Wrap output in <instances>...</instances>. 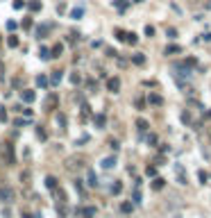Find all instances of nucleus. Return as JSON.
<instances>
[{"label": "nucleus", "instance_id": "9", "mask_svg": "<svg viewBox=\"0 0 211 218\" xmlns=\"http://www.w3.org/2000/svg\"><path fill=\"white\" fill-rule=\"evenodd\" d=\"M93 123H95L98 130H102V127L107 125V116H104V114H95V116H93Z\"/></svg>", "mask_w": 211, "mask_h": 218}, {"label": "nucleus", "instance_id": "17", "mask_svg": "<svg viewBox=\"0 0 211 218\" xmlns=\"http://www.w3.org/2000/svg\"><path fill=\"white\" fill-rule=\"evenodd\" d=\"M136 127H139L141 132H148L150 130V123L145 121V118H139V121H136Z\"/></svg>", "mask_w": 211, "mask_h": 218}, {"label": "nucleus", "instance_id": "1", "mask_svg": "<svg viewBox=\"0 0 211 218\" xmlns=\"http://www.w3.org/2000/svg\"><path fill=\"white\" fill-rule=\"evenodd\" d=\"M173 168H175V177H177V184H188V175H186V168L182 164H175L173 166Z\"/></svg>", "mask_w": 211, "mask_h": 218}, {"label": "nucleus", "instance_id": "34", "mask_svg": "<svg viewBox=\"0 0 211 218\" xmlns=\"http://www.w3.org/2000/svg\"><path fill=\"white\" fill-rule=\"evenodd\" d=\"M166 36H168V39H175V36H177V30H175V27H168V30H166Z\"/></svg>", "mask_w": 211, "mask_h": 218}, {"label": "nucleus", "instance_id": "37", "mask_svg": "<svg viewBox=\"0 0 211 218\" xmlns=\"http://www.w3.org/2000/svg\"><path fill=\"white\" fill-rule=\"evenodd\" d=\"M145 173H148V177H154V175H157V168H154V166H148Z\"/></svg>", "mask_w": 211, "mask_h": 218}, {"label": "nucleus", "instance_id": "12", "mask_svg": "<svg viewBox=\"0 0 211 218\" xmlns=\"http://www.w3.org/2000/svg\"><path fill=\"white\" fill-rule=\"evenodd\" d=\"M21 100L30 105V102H34V100H36V93H34V91H21Z\"/></svg>", "mask_w": 211, "mask_h": 218}, {"label": "nucleus", "instance_id": "44", "mask_svg": "<svg viewBox=\"0 0 211 218\" xmlns=\"http://www.w3.org/2000/svg\"><path fill=\"white\" fill-rule=\"evenodd\" d=\"M148 143H150V146H154V143H157V134H150V136H148Z\"/></svg>", "mask_w": 211, "mask_h": 218}, {"label": "nucleus", "instance_id": "36", "mask_svg": "<svg viewBox=\"0 0 211 218\" xmlns=\"http://www.w3.org/2000/svg\"><path fill=\"white\" fill-rule=\"evenodd\" d=\"M7 43L11 45V48H16V45H18V36H14V34H11V36L7 39Z\"/></svg>", "mask_w": 211, "mask_h": 218}, {"label": "nucleus", "instance_id": "11", "mask_svg": "<svg viewBox=\"0 0 211 218\" xmlns=\"http://www.w3.org/2000/svg\"><path fill=\"white\" fill-rule=\"evenodd\" d=\"M77 214L82 218H95V207H84V209H77Z\"/></svg>", "mask_w": 211, "mask_h": 218}, {"label": "nucleus", "instance_id": "3", "mask_svg": "<svg viewBox=\"0 0 211 218\" xmlns=\"http://www.w3.org/2000/svg\"><path fill=\"white\" fill-rule=\"evenodd\" d=\"M173 70H177V75H184V77L191 75V66H188L186 61H177V64H173Z\"/></svg>", "mask_w": 211, "mask_h": 218}, {"label": "nucleus", "instance_id": "21", "mask_svg": "<svg viewBox=\"0 0 211 218\" xmlns=\"http://www.w3.org/2000/svg\"><path fill=\"white\" fill-rule=\"evenodd\" d=\"M39 59H50V50H48V48H45V45H41V48H39Z\"/></svg>", "mask_w": 211, "mask_h": 218}, {"label": "nucleus", "instance_id": "43", "mask_svg": "<svg viewBox=\"0 0 211 218\" xmlns=\"http://www.w3.org/2000/svg\"><path fill=\"white\" fill-rule=\"evenodd\" d=\"M145 34H148V36H154V27H152V25H145Z\"/></svg>", "mask_w": 211, "mask_h": 218}, {"label": "nucleus", "instance_id": "38", "mask_svg": "<svg viewBox=\"0 0 211 218\" xmlns=\"http://www.w3.org/2000/svg\"><path fill=\"white\" fill-rule=\"evenodd\" d=\"M109 148L114 150V152H118V148H120V146H118V141H114V139H111V141H109Z\"/></svg>", "mask_w": 211, "mask_h": 218}, {"label": "nucleus", "instance_id": "46", "mask_svg": "<svg viewBox=\"0 0 211 218\" xmlns=\"http://www.w3.org/2000/svg\"><path fill=\"white\" fill-rule=\"evenodd\" d=\"M182 121H184V123H191V114L184 111V114H182Z\"/></svg>", "mask_w": 211, "mask_h": 218}, {"label": "nucleus", "instance_id": "8", "mask_svg": "<svg viewBox=\"0 0 211 218\" xmlns=\"http://www.w3.org/2000/svg\"><path fill=\"white\" fill-rule=\"evenodd\" d=\"M148 102H150L152 107H161L163 105V98H161L159 93H150V96H148Z\"/></svg>", "mask_w": 211, "mask_h": 218}, {"label": "nucleus", "instance_id": "13", "mask_svg": "<svg viewBox=\"0 0 211 218\" xmlns=\"http://www.w3.org/2000/svg\"><path fill=\"white\" fill-rule=\"evenodd\" d=\"M86 184H89V186H98V175H95V170H89V173H86Z\"/></svg>", "mask_w": 211, "mask_h": 218}, {"label": "nucleus", "instance_id": "16", "mask_svg": "<svg viewBox=\"0 0 211 218\" xmlns=\"http://www.w3.org/2000/svg\"><path fill=\"white\" fill-rule=\"evenodd\" d=\"M163 186H166V180H163V177H157V180L152 182V189H154V191H161Z\"/></svg>", "mask_w": 211, "mask_h": 218}, {"label": "nucleus", "instance_id": "14", "mask_svg": "<svg viewBox=\"0 0 211 218\" xmlns=\"http://www.w3.org/2000/svg\"><path fill=\"white\" fill-rule=\"evenodd\" d=\"M52 30V25H41V27H36V39H43V36L48 34Z\"/></svg>", "mask_w": 211, "mask_h": 218}, {"label": "nucleus", "instance_id": "51", "mask_svg": "<svg viewBox=\"0 0 211 218\" xmlns=\"http://www.w3.org/2000/svg\"><path fill=\"white\" fill-rule=\"evenodd\" d=\"M0 45H2V39H0Z\"/></svg>", "mask_w": 211, "mask_h": 218}, {"label": "nucleus", "instance_id": "50", "mask_svg": "<svg viewBox=\"0 0 211 218\" xmlns=\"http://www.w3.org/2000/svg\"><path fill=\"white\" fill-rule=\"evenodd\" d=\"M136 2H143V0H136Z\"/></svg>", "mask_w": 211, "mask_h": 218}, {"label": "nucleus", "instance_id": "41", "mask_svg": "<svg viewBox=\"0 0 211 218\" xmlns=\"http://www.w3.org/2000/svg\"><path fill=\"white\" fill-rule=\"evenodd\" d=\"M7 121V111H5V107H0V123Z\"/></svg>", "mask_w": 211, "mask_h": 218}, {"label": "nucleus", "instance_id": "45", "mask_svg": "<svg viewBox=\"0 0 211 218\" xmlns=\"http://www.w3.org/2000/svg\"><path fill=\"white\" fill-rule=\"evenodd\" d=\"M73 186H75V189H77V191H80V193H82V180H75V182H73Z\"/></svg>", "mask_w": 211, "mask_h": 218}, {"label": "nucleus", "instance_id": "39", "mask_svg": "<svg viewBox=\"0 0 211 218\" xmlns=\"http://www.w3.org/2000/svg\"><path fill=\"white\" fill-rule=\"evenodd\" d=\"M32 27V18H23V30H30Z\"/></svg>", "mask_w": 211, "mask_h": 218}, {"label": "nucleus", "instance_id": "40", "mask_svg": "<svg viewBox=\"0 0 211 218\" xmlns=\"http://www.w3.org/2000/svg\"><path fill=\"white\" fill-rule=\"evenodd\" d=\"M21 182H23V184H30V173H27V170L21 175Z\"/></svg>", "mask_w": 211, "mask_h": 218}, {"label": "nucleus", "instance_id": "10", "mask_svg": "<svg viewBox=\"0 0 211 218\" xmlns=\"http://www.w3.org/2000/svg\"><path fill=\"white\" fill-rule=\"evenodd\" d=\"M82 166H84V161H82V159H68V161H66V168H68V170H75V168L80 170Z\"/></svg>", "mask_w": 211, "mask_h": 218}, {"label": "nucleus", "instance_id": "31", "mask_svg": "<svg viewBox=\"0 0 211 218\" xmlns=\"http://www.w3.org/2000/svg\"><path fill=\"white\" fill-rule=\"evenodd\" d=\"M132 198H134V205H141V202H143V200H141V191H139V186L134 189V195H132Z\"/></svg>", "mask_w": 211, "mask_h": 218}, {"label": "nucleus", "instance_id": "2", "mask_svg": "<svg viewBox=\"0 0 211 218\" xmlns=\"http://www.w3.org/2000/svg\"><path fill=\"white\" fill-rule=\"evenodd\" d=\"M2 157H5V161H7V166H14V164H16V155H14V146H11V143H5Z\"/></svg>", "mask_w": 211, "mask_h": 218}, {"label": "nucleus", "instance_id": "18", "mask_svg": "<svg viewBox=\"0 0 211 218\" xmlns=\"http://www.w3.org/2000/svg\"><path fill=\"white\" fill-rule=\"evenodd\" d=\"M120 211H123V214H132V211H134V205H132L129 200H125L123 205H120Z\"/></svg>", "mask_w": 211, "mask_h": 218}, {"label": "nucleus", "instance_id": "28", "mask_svg": "<svg viewBox=\"0 0 211 218\" xmlns=\"http://www.w3.org/2000/svg\"><path fill=\"white\" fill-rule=\"evenodd\" d=\"M82 16H84V9H82V7H77V9L70 11V18H82Z\"/></svg>", "mask_w": 211, "mask_h": 218}, {"label": "nucleus", "instance_id": "47", "mask_svg": "<svg viewBox=\"0 0 211 218\" xmlns=\"http://www.w3.org/2000/svg\"><path fill=\"white\" fill-rule=\"evenodd\" d=\"M143 105H145L143 98H136V107H139V109H143Z\"/></svg>", "mask_w": 211, "mask_h": 218}, {"label": "nucleus", "instance_id": "30", "mask_svg": "<svg viewBox=\"0 0 211 218\" xmlns=\"http://www.w3.org/2000/svg\"><path fill=\"white\" fill-rule=\"evenodd\" d=\"M36 136H39V139H41V141H45V139H48V134H45V130H43L41 125L36 127Z\"/></svg>", "mask_w": 211, "mask_h": 218}, {"label": "nucleus", "instance_id": "15", "mask_svg": "<svg viewBox=\"0 0 211 218\" xmlns=\"http://www.w3.org/2000/svg\"><path fill=\"white\" fill-rule=\"evenodd\" d=\"M114 7L118 9V11H125L129 7V0H114Z\"/></svg>", "mask_w": 211, "mask_h": 218}, {"label": "nucleus", "instance_id": "20", "mask_svg": "<svg viewBox=\"0 0 211 218\" xmlns=\"http://www.w3.org/2000/svg\"><path fill=\"white\" fill-rule=\"evenodd\" d=\"M45 186L55 191V189H57V177H52V175H48V177H45Z\"/></svg>", "mask_w": 211, "mask_h": 218}, {"label": "nucleus", "instance_id": "33", "mask_svg": "<svg viewBox=\"0 0 211 218\" xmlns=\"http://www.w3.org/2000/svg\"><path fill=\"white\" fill-rule=\"evenodd\" d=\"M30 9H32V11H39V9H41V2H39V0H32V2H30Z\"/></svg>", "mask_w": 211, "mask_h": 218}, {"label": "nucleus", "instance_id": "49", "mask_svg": "<svg viewBox=\"0 0 211 218\" xmlns=\"http://www.w3.org/2000/svg\"><path fill=\"white\" fill-rule=\"evenodd\" d=\"M34 218H43V216H41V214H36V216H34Z\"/></svg>", "mask_w": 211, "mask_h": 218}, {"label": "nucleus", "instance_id": "23", "mask_svg": "<svg viewBox=\"0 0 211 218\" xmlns=\"http://www.w3.org/2000/svg\"><path fill=\"white\" fill-rule=\"evenodd\" d=\"M61 53H64V45L57 43V45H55V48L50 50V57H61Z\"/></svg>", "mask_w": 211, "mask_h": 218}, {"label": "nucleus", "instance_id": "29", "mask_svg": "<svg viewBox=\"0 0 211 218\" xmlns=\"http://www.w3.org/2000/svg\"><path fill=\"white\" fill-rule=\"evenodd\" d=\"M120 191H123V184H120V182H116V184H111V193H114V195H118Z\"/></svg>", "mask_w": 211, "mask_h": 218}, {"label": "nucleus", "instance_id": "24", "mask_svg": "<svg viewBox=\"0 0 211 218\" xmlns=\"http://www.w3.org/2000/svg\"><path fill=\"white\" fill-rule=\"evenodd\" d=\"M66 114H57V125H59L61 130H66Z\"/></svg>", "mask_w": 211, "mask_h": 218}, {"label": "nucleus", "instance_id": "6", "mask_svg": "<svg viewBox=\"0 0 211 218\" xmlns=\"http://www.w3.org/2000/svg\"><path fill=\"white\" fill-rule=\"evenodd\" d=\"M100 166L104 168V170H111V168H116V157H114V155H109V157H104V159L100 161Z\"/></svg>", "mask_w": 211, "mask_h": 218}, {"label": "nucleus", "instance_id": "19", "mask_svg": "<svg viewBox=\"0 0 211 218\" xmlns=\"http://www.w3.org/2000/svg\"><path fill=\"white\" fill-rule=\"evenodd\" d=\"M132 61H134L136 66H143V64H145V55L143 53H136L134 57H132Z\"/></svg>", "mask_w": 211, "mask_h": 218}, {"label": "nucleus", "instance_id": "26", "mask_svg": "<svg viewBox=\"0 0 211 218\" xmlns=\"http://www.w3.org/2000/svg\"><path fill=\"white\" fill-rule=\"evenodd\" d=\"M177 53H182V48H179V45H166V55H177Z\"/></svg>", "mask_w": 211, "mask_h": 218}, {"label": "nucleus", "instance_id": "7", "mask_svg": "<svg viewBox=\"0 0 211 218\" xmlns=\"http://www.w3.org/2000/svg\"><path fill=\"white\" fill-rule=\"evenodd\" d=\"M57 102H59V96H57V93H50V96H48V100H45V109H48V111H52V109L57 107Z\"/></svg>", "mask_w": 211, "mask_h": 218}, {"label": "nucleus", "instance_id": "22", "mask_svg": "<svg viewBox=\"0 0 211 218\" xmlns=\"http://www.w3.org/2000/svg\"><path fill=\"white\" fill-rule=\"evenodd\" d=\"M123 41H127L129 45H134L136 41H139V39H136V34H134V32H125V39H123Z\"/></svg>", "mask_w": 211, "mask_h": 218}, {"label": "nucleus", "instance_id": "4", "mask_svg": "<svg viewBox=\"0 0 211 218\" xmlns=\"http://www.w3.org/2000/svg\"><path fill=\"white\" fill-rule=\"evenodd\" d=\"M0 200L2 202H14V191L9 189V186H0Z\"/></svg>", "mask_w": 211, "mask_h": 218}, {"label": "nucleus", "instance_id": "27", "mask_svg": "<svg viewBox=\"0 0 211 218\" xmlns=\"http://www.w3.org/2000/svg\"><path fill=\"white\" fill-rule=\"evenodd\" d=\"M61 77H64V75H61V70H55V73H52V77H50V82H52V84H59Z\"/></svg>", "mask_w": 211, "mask_h": 218}, {"label": "nucleus", "instance_id": "48", "mask_svg": "<svg viewBox=\"0 0 211 218\" xmlns=\"http://www.w3.org/2000/svg\"><path fill=\"white\" fill-rule=\"evenodd\" d=\"M202 39H204V41H211V32H207V34H204Z\"/></svg>", "mask_w": 211, "mask_h": 218}, {"label": "nucleus", "instance_id": "25", "mask_svg": "<svg viewBox=\"0 0 211 218\" xmlns=\"http://www.w3.org/2000/svg\"><path fill=\"white\" fill-rule=\"evenodd\" d=\"M36 87L45 89V87H48V77H45V75H36Z\"/></svg>", "mask_w": 211, "mask_h": 218}, {"label": "nucleus", "instance_id": "42", "mask_svg": "<svg viewBox=\"0 0 211 218\" xmlns=\"http://www.w3.org/2000/svg\"><path fill=\"white\" fill-rule=\"evenodd\" d=\"M23 7H25L23 0H14V9H23Z\"/></svg>", "mask_w": 211, "mask_h": 218}, {"label": "nucleus", "instance_id": "32", "mask_svg": "<svg viewBox=\"0 0 211 218\" xmlns=\"http://www.w3.org/2000/svg\"><path fill=\"white\" fill-rule=\"evenodd\" d=\"M198 177H200V184H207V180H209V175L204 170H198Z\"/></svg>", "mask_w": 211, "mask_h": 218}, {"label": "nucleus", "instance_id": "35", "mask_svg": "<svg viewBox=\"0 0 211 218\" xmlns=\"http://www.w3.org/2000/svg\"><path fill=\"white\" fill-rule=\"evenodd\" d=\"M80 73H70V84H80Z\"/></svg>", "mask_w": 211, "mask_h": 218}, {"label": "nucleus", "instance_id": "5", "mask_svg": "<svg viewBox=\"0 0 211 218\" xmlns=\"http://www.w3.org/2000/svg\"><path fill=\"white\" fill-rule=\"evenodd\" d=\"M107 89H109L111 93H118L120 91V80L118 77H109L107 80Z\"/></svg>", "mask_w": 211, "mask_h": 218}]
</instances>
